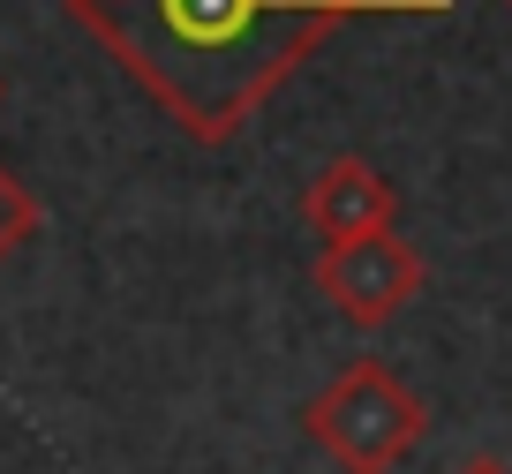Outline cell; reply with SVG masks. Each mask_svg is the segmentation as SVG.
<instances>
[{
  "label": "cell",
  "instance_id": "1",
  "mask_svg": "<svg viewBox=\"0 0 512 474\" xmlns=\"http://www.w3.org/2000/svg\"><path fill=\"white\" fill-rule=\"evenodd\" d=\"M189 136H234L339 16H445L452 0H68Z\"/></svg>",
  "mask_w": 512,
  "mask_h": 474
},
{
  "label": "cell",
  "instance_id": "2",
  "mask_svg": "<svg viewBox=\"0 0 512 474\" xmlns=\"http://www.w3.org/2000/svg\"><path fill=\"white\" fill-rule=\"evenodd\" d=\"M302 429L339 459L347 474H392L422 444V399L384 362H347L317 399L302 407Z\"/></svg>",
  "mask_w": 512,
  "mask_h": 474
},
{
  "label": "cell",
  "instance_id": "3",
  "mask_svg": "<svg viewBox=\"0 0 512 474\" xmlns=\"http://www.w3.org/2000/svg\"><path fill=\"white\" fill-rule=\"evenodd\" d=\"M317 286H324V301H332L347 324L377 332V324H392V316L415 301L422 256L384 226V234H362V241H332L324 264H317Z\"/></svg>",
  "mask_w": 512,
  "mask_h": 474
},
{
  "label": "cell",
  "instance_id": "4",
  "mask_svg": "<svg viewBox=\"0 0 512 474\" xmlns=\"http://www.w3.org/2000/svg\"><path fill=\"white\" fill-rule=\"evenodd\" d=\"M392 211H400V196H392V181L369 166V158H332L317 181H309V204L302 219L324 234V249L332 241H362V234H384L392 226Z\"/></svg>",
  "mask_w": 512,
  "mask_h": 474
},
{
  "label": "cell",
  "instance_id": "5",
  "mask_svg": "<svg viewBox=\"0 0 512 474\" xmlns=\"http://www.w3.org/2000/svg\"><path fill=\"white\" fill-rule=\"evenodd\" d=\"M31 234H38V196L23 189L8 166H0V264H8V256H16Z\"/></svg>",
  "mask_w": 512,
  "mask_h": 474
},
{
  "label": "cell",
  "instance_id": "6",
  "mask_svg": "<svg viewBox=\"0 0 512 474\" xmlns=\"http://www.w3.org/2000/svg\"><path fill=\"white\" fill-rule=\"evenodd\" d=\"M460 474H512V467H505V459H467Z\"/></svg>",
  "mask_w": 512,
  "mask_h": 474
}]
</instances>
